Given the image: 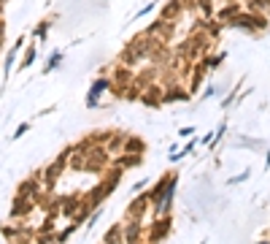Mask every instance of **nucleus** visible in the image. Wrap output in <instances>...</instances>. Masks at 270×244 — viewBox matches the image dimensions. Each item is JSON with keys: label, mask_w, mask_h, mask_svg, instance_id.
Wrapping results in <instances>:
<instances>
[{"label": "nucleus", "mask_w": 270, "mask_h": 244, "mask_svg": "<svg viewBox=\"0 0 270 244\" xmlns=\"http://www.w3.org/2000/svg\"><path fill=\"white\" fill-rule=\"evenodd\" d=\"M176 187H178V174H170L168 187H165V190L152 201V206H154V215H157V217H160V215H168V212H170V206H173V195H176Z\"/></svg>", "instance_id": "1"}, {"label": "nucleus", "mask_w": 270, "mask_h": 244, "mask_svg": "<svg viewBox=\"0 0 270 244\" xmlns=\"http://www.w3.org/2000/svg\"><path fill=\"white\" fill-rule=\"evenodd\" d=\"M68 157H70V147H68L54 163H49V166L43 168L41 177H43V185H46V187H54V185H57V179L62 177V171L68 168Z\"/></svg>", "instance_id": "2"}, {"label": "nucleus", "mask_w": 270, "mask_h": 244, "mask_svg": "<svg viewBox=\"0 0 270 244\" xmlns=\"http://www.w3.org/2000/svg\"><path fill=\"white\" fill-rule=\"evenodd\" d=\"M108 90H111V76H98V79H95L89 92H86V109H95V106H98L100 98L106 95Z\"/></svg>", "instance_id": "3"}, {"label": "nucleus", "mask_w": 270, "mask_h": 244, "mask_svg": "<svg viewBox=\"0 0 270 244\" xmlns=\"http://www.w3.org/2000/svg\"><path fill=\"white\" fill-rule=\"evenodd\" d=\"M168 233H170V217H168V215H160L152 225H149V244L162 241Z\"/></svg>", "instance_id": "4"}, {"label": "nucleus", "mask_w": 270, "mask_h": 244, "mask_svg": "<svg viewBox=\"0 0 270 244\" xmlns=\"http://www.w3.org/2000/svg\"><path fill=\"white\" fill-rule=\"evenodd\" d=\"M132 76H135V71L132 68H124V65H116L114 71V79H111V84L116 87V95H122V92L132 84Z\"/></svg>", "instance_id": "5"}, {"label": "nucleus", "mask_w": 270, "mask_h": 244, "mask_svg": "<svg viewBox=\"0 0 270 244\" xmlns=\"http://www.w3.org/2000/svg\"><path fill=\"white\" fill-rule=\"evenodd\" d=\"M141 103H144V106H149V109H157V106H162V87H160V84H149V87L146 90H141Z\"/></svg>", "instance_id": "6"}, {"label": "nucleus", "mask_w": 270, "mask_h": 244, "mask_svg": "<svg viewBox=\"0 0 270 244\" xmlns=\"http://www.w3.org/2000/svg\"><path fill=\"white\" fill-rule=\"evenodd\" d=\"M149 206H152V203H149V193H144L141 198L130 201V206H127L124 220H144V215H146V209H149Z\"/></svg>", "instance_id": "7"}, {"label": "nucleus", "mask_w": 270, "mask_h": 244, "mask_svg": "<svg viewBox=\"0 0 270 244\" xmlns=\"http://www.w3.org/2000/svg\"><path fill=\"white\" fill-rule=\"evenodd\" d=\"M184 9H187V0H168V3L162 6L160 19H165V22H178V17L184 14Z\"/></svg>", "instance_id": "8"}, {"label": "nucleus", "mask_w": 270, "mask_h": 244, "mask_svg": "<svg viewBox=\"0 0 270 244\" xmlns=\"http://www.w3.org/2000/svg\"><path fill=\"white\" fill-rule=\"evenodd\" d=\"M187 6L200 14L203 22L213 19V14H216V0H187Z\"/></svg>", "instance_id": "9"}, {"label": "nucleus", "mask_w": 270, "mask_h": 244, "mask_svg": "<svg viewBox=\"0 0 270 244\" xmlns=\"http://www.w3.org/2000/svg\"><path fill=\"white\" fill-rule=\"evenodd\" d=\"M224 27L230 30H243V33H254V25H251V14L249 11H241V14H235L230 22H224Z\"/></svg>", "instance_id": "10"}, {"label": "nucleus", "mask_w": 270, "mask_h": 244, "mask_svg": "<svg viewBox=\"0 0 270 244\" xmlns=\"http://www.w3.org/2000/svg\"><path fill=\"white\" fill-rule=\"evenodd\" d=\"M241 11H243V6L238 3V0H230L227 6H221V9H216V14H213V19L224 25V22H230V19L235 17V14H241Z\"/></svg>", "instance_id": "11"}, {"label": "nucleus", "mask_w": 270, "mask_h": 244, "mask_svg": "<svg viewBox=\"0 0 270 244\" xmlns=\"http://www.w3.org/2000/svg\"><path fill=\"white\" fill-rule=\"evenodd\" d=\"M122 152H132V155H144L146 152V141L138 136H124V147Z\"/></svg>", "instance_id": "12"}, {"label": "nucleus", "mask_w": 270, "mask_h": 244, "mask_svg": "<svg viewBox=\"0 0 270 244\" xmlns=\"http://www.w3.org/2000/svg\"><path fill=\"white\" fill-rule=\"evenodd\" d=\"M122 147H124V133H111V138L106 141V152L111 155V157H114V155H119V152H122Z\"/></svg>", "instance_id": "13"}, {"label": "nucleus", "mask_w": 270, "mask_h": 244, "mask_svg": "<svg viewBox=\"0 0 270 244\" xmlns=\"http://www.w3.org/2000/svg\"><path fill=\"white\" fill-rule=\"evenodd\" d=\"M203 76H205V65L200 60H197V65H195V71H192V82H189V95H192V92H197L200 90V84H203Z\"/></svg>", "instance_id": "14"}, {"label": "nucleus", "mask_w": 270, "mask_h": 244, "mask_svg": "<svg viewBox=\"0 0 270 244\" xmlns=\"http://www.w3.org/2000/svg\"><path fill=\"white\" fill-rule=\"evenodd\" d=\"M227 57V52H219V54H208L205 52V57H200V62L205 65V71H213V68H219L221 65V60Z\"/></svg>", "instance_id": "15"}, {"label": "nucleus", "mask_w": 270, "mask_h": 244, "mask_svg": "<svg viewBox=\"0 0 270 244\" xmlns=\"http://www.w3.org/2000/svg\"><path fill=\"white\" fill-rule=\"evenodd\" d=\"M124 239H122V225H111L108 231H106V236H103V244H122Z\"/></svg>", "instance_id": "16"}, {"label": "nucleus", "mask_w": 270, "mask_h": 244, "mask_svg": "<svg viewBox=\"0 0 270 244\" xmlns=\"http://www.w3.org/2000/svg\"><path fill=\"white\" fill-rule=\"evenodd\" d=\"M38 60V49H35V44H30L27 49H25V57H22V62H19V71H25V68H30L33 62Z\"/></svg>", "instance_id": "17"}, {"label": "nucleus", "mask_w": 270, "mask_h": 244, "mask_svg": "<svg viewBox=\"0 0 270 244\" xmlns=\"http://www.w3.org/2000/svg\"><path fill=\"white\" fill-rule=\"evenodd\" d=\"M270 9V0H246V11L257 14V11H267Z\"/></svg>", "instance_id": "18"}, {"label": "nucleus", "mask_w": 270, "mask_h": 244, "mask_svg": "<svg viewBox=\"0 0 270 244\" xmlns=\"http://www.w3.org/2000/svg\"><path fill=\"white\" fill-rule=\"evenodd\" d=\"M62 57H65V54H62V52H52V54H49V60H46V68H43V74H52V71H54V68H57L60 62H62Z\"/></svg>", "instance_id": "19"}, {"label": "nucleus", "mask_w": 270, "mask_h": 244, "mask_svg": "<svg viewBox=\"0 0 270 244\" xmlns=\"http://www.w3.org/2000/svg\"><path fill=\"white\" fill-rule=\"evenodd\" d=\"M49 25H52V19H43V22H38V25H35V30H33V36H35V38H41V41H43V38H46V33H49Z\"/></svg>", "instance_id": "20"}, {"label": "nucleus", "mask_w": 270, "mask_h": 244, "mask_svg": "<svg viewBox=\"0 0 270 244\" xmlns=\"http://www.w3.org/2000/svg\"><path fill=\"white\" fill-rule=\"evenodd\" d=\"M251 177V168H243L241 174H235V177H230L227 179V185H241V182H246V179Z\"/></svg>", "instance_id": "21"}, {"label": "nucleus", "mask_w": 270, "mask_h": 244, "mask_svg": "<svg viewBox=\"0 0 270 244\" xmlns=\"http://www.w3.org/2000/svg\"><path fill=\"white\" fill-rule=\"evenodd\" d=\"M157 9V3H149V6H144V9H138V11H135V17L132 19H141V17H146V14H152Z\"/></svg>", "instance_id": "22"}, {"label": "nucleus", "mask_w": 270, "mask_h": 244, "mask_svg": "<svg viewBox=\"0 0 270 244\" xmlns=\"http://www.w3.org/2000/svg\"><path fill=\"white\" fill-rule=\"evenodd\" d=\"M27 130H30V122H22V125H19V128H17V130H14V138H22V136H25V133H27Z\"/></svg>", "instance_id": "23"}, {"label": "nucleus", "mask_w": 270, "mask_h": 244, "mask_svg": "<svg viewBox=\"0 0 270 244\" xmlns=\"http://www.w3.org/2000/svg\"><path fill=\"white\" fill-rule=\"evenodd\" d=\"M178 136H181V138H189V136H195V128H192V125H187V128H178Z\"/></svg>", "instance_id": "24"}, {"label": "nucleus", "mask_w": 270, "mask_h": 244, "mask_svg": "<svg viewBox=\"0 0 270 244\" xmlns=\"http://www.w3.org/2000/svg\"><path fill=\"white\" fill-rule=\"evenodd\" d=\"M195 147H197V138H192V141H189V144H184V149H181V152H184V155H189Z\"/></svg>", "instance_id": "25"}, {"label": "nucleus", "mask_w": 270, "mask_h": 244, "mask_svg": "<svg viewBox=\"0 0 270 244\" xmlns=\"http://www.w3.org/2000/svg\"><path fill=\"white\" fill-rule=\"evenodd\" d=\"M203 98H213V84H208V87L203 90Z\"/></svg>", "instance_id": "26"}, {"label": "nucleus", "mask_w": 270, "mask_h": 244, "mask_svg": "<svg viewBox=\"0 0 270 244\" xmlns=\"http://www.w3.org/2000/svg\"><path fill=\"white\" fill-rule=\"evenodd\" d=\"M265 171H270V149H267V155H265Z\"/></svg>", "instance_id": "27"}, {"label": "nucleus", "mask_w": 270, "mask_h": 244, "mask_svg": "<svg viewBox=\"0 0 270 244\" xmlns=\"http://www.w3.org/2000/svg\"><path fill=\"white\" fill-rule=\"evenodd\" d=\"M52 244H60V241H57V239H54V241H52Z\"/></svg>", "instance_id": "28"}, {"label": "nucleus", "mask_w": 270, "mask_h": 244, "mask_svg": "<svg viewBox=\"0 0 270 244\" xmlns=\"http://www.w3.org/2000/svg\"><path fill=\"white\" fill-rule=\"evenodd\" d=\"M259 244H270V241H259Z\"/></svg>", "instance_id": "29"}]
</instances>
